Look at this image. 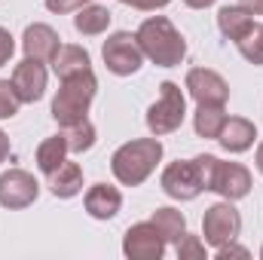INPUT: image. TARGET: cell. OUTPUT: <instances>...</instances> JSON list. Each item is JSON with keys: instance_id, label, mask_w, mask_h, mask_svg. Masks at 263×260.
Returning <instances> with one entry per match:
<instances>
[{"instance_id": "f546056e", "label": "cell", "mask_w": 263, "mask_h": 260, "mask_svg": "<svg viewBox=\"0 0 263 260\" xmlns=\"http://www.w3.org/2000/svg\"><path fill=\"white\" fill-rule=\"evenodd\" d=\"M217 260H230V257H251L248 254V248H242V245H236V242H227V245H220L217 248Z\"/></svg>"}, {"instance_id": "7a4b0ae2", "label": "cell", "mask_w": 263, "mask_h": 260, "mask_svg": "<svg viewBox=\"0 0 263 260\" xmlns=\"http://www.w3.org/2000/svg\"><path fill=\"white\" fill-rule=\"evenodd\" d=\"M162 159V141L153 138H135L126 141L123 147L114 150L110 156V172L123 187H141L159 165Z\"/></svg>"}, {"instance_id": "7c38bea8", "label": "cell", "mask_w": 263, "mask_h": 260, "mask_svg": "<svg viewBox=\"0 0 263 260\" xmlns=\"http://www.w3.org/2000/svg\"><path fill=\"white\" fill-rule=\"evenodd\" d=\"M12 86L22 98V104H34L46 95V62L25 59L12 70Z\"/></svg>"}, {"instance_id": "836d02e7", "label": "cell", "mask_w": 263, "mask_h": 260, "mask_svg": "<svg viewBox=\"0 0 263 260\" xmlns=\"http://www.w3.org/2000/svg\"><path fill=\"white\" fill-rule=\"evenodd\" d=\"M254 162H257V172L263 175V141H260V147H257V156H254Z\"/></svg>"}, {"instance_id": "7402d4cb", "label": "cell", "mask_w": 263, "mask_h": 260, "mask_svg": "<svg viewBox=\"0 0 263 260\" xmlns=\"http://www.w3.org/2000/svg\"><path fill=\"white\" fill-rule=\"evenodd\" d=\"M150 224L162 233L165 242H175V245H178V239L187 233V217H184L178 208H156L153 217H150Z\"/></svg>"}, {"instance_id": "603a6c76", "label": "cell", "mask_w": 263, "mask_h": 260, "mask_svg": "<svg viewBox=\"0 0 263 260\" xmlns=\"http://www.w3.org/2000/svg\"><path fill=\"white\" fill-rule=\"evenodd\" d=\"M62 135H65L67 150H70V153H86V150H92V147H95V138H98L89 117L80 120V123H73V126H65Z\"/></svg>"}, {"instance_id": "4fadbf2b", "label": "cell", "mask_w": 263, "mask_h": 260, "mask_svg": "<svg viewBox=\"0 0 263 260\" xmlns=\"http://www.w3.org/2000/svg\"><path fill=\"white\" fill-rule=\"evenodd\" d=\"M59 34L55 28L43 25V22H34L25 28L22 34V49H25V59H37V62H52L55 52H59Z\"/></svg>"}, {"instance_id": "ffe728a7", "label": "cell", "mask_w": 263, "mask_h": 260, "mask_svg": "<svg viewBox=\"0 0 263 260\" xmlns=\"http://www.w3.org/2000/svg\"><path fill=\"white\" fill-rule=\"evenodd\" d=\"M227 123V110L223 104H199L196 114H193V129L199 138H208V141H217V135Z\"/></svg>"}, {"instance_id": "6da1fadb", "label": "cell", "mask_w": 263, "mask_h": 260, "mask_svg": "<svg viewBox=\"0 0 263 260\" xmlns=\"http://www.w3.org/2000/svg\"><path fill=\"white\" fill-rule=\"evenodd\" d=\"M135 37H138V46H141L144 59H150L159 67H175L187 59V40L165 15L144 18L141 28L135 31Z\"/></svg>"}, {"instance_id": "8992f818", "label": "cell", "mask_w": 263, "mask_h": 260, "mask_svg": "<svg viewBox=\"0 0 263 260\" xmlns=\"http://www.w3.org/2000/svg\"><path fill=\"white\" fill-rule=\"evenodd\" d=\"M101 59H104L107 70L117 73V77H132V73H138L141 65H144V52L138 46V37L129 34V31L110 34L104 40V46H101Z\"/></svg>"}, {"instance_id": "9a60e30c", "label": "cell", "mask_w": 263, "mask_h": 260, "mask_svg": "<svg viewBox=\"0 0 263 260\" xmlns=\"http://www.w3.org/2000/svg\"><path fill=\"white\" fill-rule=\"evenodd\" d=\"M254 138H257V126L251 120H245V117H227L223 129L217 135V141H220V147L227 153H245V150H251Z\"/></svg>"}, {"instance_id": "2e32d148", "label": "cell", "mask_w": 263, "mask_h": 260, "mask_svg": "<svg viewBox=\"0 0 263 260\" xmlns=\"http://www.w3.org/2000/svg\"><path fill=\"white\" fill-rule=\"evenodd\" d=\"M46 184H49V193L55 199H73V196L83 193V169L77 162L65 159L52 175H46Z\"/></svg>"}, {"instance_id": "30bf717a", "label": "cell", "mask_w": 263, "mask_h": 260, "mask_svg": "<svg viewBox=\"0 0 263 260\" xmlns=\"http://www.w3.org/2000/svg\"><path fill=\"white\" fill-rule=\"evenodd\" d=\"M208 190L223 196V199H230V202L245 199V196L251 193V172L245 165H239V162H220L217 159Z\"/></svg>"}, {"instance_id": "5bb4252c", "label": "cell", "mask_w": 263, "mask_h": 260, "mask_svg": "<svg viewBox=\"0 0 263 260\" xmlns=\"http://www.w3.org/2000/svg\"><path fill=\"white\" fill-rule=\"evenodd\" d=\"M86 211H89V217H95V220H110V217H117L120 214V208H123V193L117 190V187H110V184H92L89 190H86Z\"/></svg>"}, {"instance_id": "1f68e13d", "label": "cell", "mask_w": 263, "mask_h": 260, "mask_svg": "<svg viewBox=\"0 0 263 260\" xmlns=\"http://www.w3.org/2000/svg\"><path fill=\"white\" fill-rule=\"evenodd\" d=\"M239 6H245L251 15H263V0H239Z\"/></svg>"}, {"instance_id": "ba28073f", "label": "cell", "mask_w": 263, "mask_h": 260, "mask_svg": "<svg viewBox=\"0 0 263 260\" xmlns=\"http://www.w3.org/2000/svg\"><path fill=\"white\" fill-rule=\"evenodd\" d=\"M40 196V184L31 172L25 169H9L0 175V205L9 208V211H18V208H28L34 205Z\"/></svg>"}, {"instance_id": "e575fe53", "label": "cell", "mask_w": 263, "mask_h": 260, "mask_svg": "<svg viewBox=\"0 0 263 260\" xmlns=\"http://www.w3.org/2000/svg\"><path fill=\"white\" fill-rule=\"evenodd\" d=\"M260 257H263V248H260Z\"/></svg>"}, {"instance_id": "44dd1931", "label": "cell", "mask_w": 263, "mask_h": 260, "mask_svg": "<svg viewBox=\"0 0 263 260\" xmlns=\"http://www.w3.org/2000/svg\"><path fill=\"white\" fill-rule=\"evenodd\" d=\"M67 141L65 135H52V138H46V141H40V147H37V169L43 172V175H52L62 162L67 159Z\"/></svg>"}, {"instance_id": "cb8c5ba5", "label": "cell", "mask_w": 263, "mask_h": 260, "mask_svg": "<svg viewBox=\"0 0 263 260\" xmlns=\"http://www.w3.org/2000/svg\"><path fill=\"white\" fill-rule=\"evenodd\" d=\"M239 52H242V59L245 62H251V65H263V25H254L251 28V34H245L239 43Z\"/></svg>"}, {"instance_id": "e0dca14e", "label": "cell", "mask_w": 263, "mask_h": 260, "mask_svg": "<svg viewBox=\"0 0 263 260\" xmlns=\"http://www.w3.org/2000/svg\"><path fill=\"white\" fill-rule=\"evenodd\" d=\"M55 77L59 80H67V77H77V73H89L92 70V59L83 46H73V43H62L55 59L49 62Z\"/></svg>"}, {"instance_id": "5b68a950", "label": "cell", "mask_w": 263, "mask_h": 260, "mask_svg": "<svg viewBox=\"0 0 263 260\" xmlns=\"http://www.w3.org/2000/svg\"><path fill=\"white\" fill-rule=\"evenodd\" d=\"M242 233V214L233 208L230 199L223 202H214L205 208L202 214V236H205V245L211 248H220L227 242H236Z\"/></svg>"}, {"instance_id": "8fae6325", "label": "cell", "mask_w": 263, "mask_h": 260, "mask_svg": "<svg viewBox=\"0 0 263 260\" xmlns=\"http://www.w3.org/2000/svg\"><path fill=\"white\" fill-rule=\"evenodd\" d=\"M187 92L196 104H227L230 86L227 80L211 67H190L187 70Z\"/></svg>"}, {"instance_id": "d4e9b609", "label": "cell", "mask_w": 263, "mask_h": 260, "mask_svg": "<svg viewBox=\"0 0 263 260\" xmlns=\"http://www.w3.org/2000/svg\"><path fill=\"white\" fill-rule=\"evenodd\" d=\"M22 107V98L12 86V80H0V120H12Z\"/></svg>"}, {"instance_id": "52a82bcc", "label": "cell", "mask_w": 263, "mask_h": 260, "mask_svg": "<svg viewBox=\"0 0 263 260\" xmlns=\"http://www.w3.org/2000/svg\"><path fill=\"white\" fill-rule=\"evenodd\" d=\"M162 193L168 199H178V202H190L202 193V178H199V169L193 159H178V162H168L162 169Z\"/></svg>"}, {"instance_id": "83f0119b", "label": "cell", "mask_w": 263, "mask_h": 260, "mask_svg": "<svg viewBox=\"0 0 263 260\" xmlns=\"http://www.w3.org/2000/svg\"><path fill=\"white\" fill-rule=\"evenodd\" d=\"M12 55H15V40H12V34L6 28H0V67L9 65Z\"/></svg>"}, {"instance_id": "f1b7e54d", "label": "cell", "mask_w": 263, "mask_h": 260, "mask_svg": "<svg viewBox=\"0 0 263 260\" xmlns=\"http://www.w3.org/2000/svg\"><path fill=\"white\" fill-rule=\"evenodd\" d=\"M120 3H126L132 9H141V12H156V9L168 6L172 0H120Z\"/></svg>"}, {"instance_id": "484cf974", "label": "cell", "mask_w": 263, "mask_h": 260, "mask_svg": "<svg viewBox=\"0 0 263 260\" xmlns=\"http://www.w3.org/2000/svg\"><path fill=\"white\" fill-rule=\"evenodd\" d=\"M178 260H205V242L199 236H181L178 239Z\"/></svg>"}, {"instance_id": "9c48e42d", "label": "cell", "mask_w": 263, "mask_h": 260, "mask_svg": "<svg viewBox=\"0 0 263 260\" xmlns=\"http://www.w3.org/2000/svg\"><path fill=\"white\" fill-rule=\"evenodd\" d=\"M165 245L168 242L162 239V233L150 220L132 224L129 230H126V236H123V254L129 260H162Z\"/></svg>"}, {"instance_id": "ac0fdd59", "label": "cell", "mask_w": 263, "mask_h": 260, "mask_svg": "<svg viewBox=\"0 0 263 260\" xmlns=\"http://www.w3.org/2000/svg\"><path fill=\"white\" fill-rule=\"evenodd\" d=\"M254 25H257V22H254V15H251L245 6H223V9L217 12V28H220V34H223L227 40H233V43H239L245 34H251Z\"/></svg>"}, {"instance_id": "d6a6232c", "label": "cell", "mask_w": 263, "mask_h": 260, "mask_svg": "<svg viewBox=\"0 0 263 260\" xmlns=\"http://www.w3.org/2000/svg\"><path fill=\"white\" fill-rule=\"evenodd\" d=\"M184 3H187L190 9H208V6H211L214 0H184Z\"/></svg>"}, {"instance_id": "4dcf8cb0", "label": "cell", "mask_w": 263, "mask_h": 260, "mask_svg": "<svg viewBox=\"0 0 263 260\" xmlns=\"http://www.w3.org/2000/svg\"><path fill=\"white\" fill-rule=\"evenodd\" d=\"M9 153H12V144H9V135L0 129V162H6L9 159Z\"/></svg>"}, {"instance_id": "d6986e66", "label": "cell", "mask_w": 263, "mask_h": 260, "mask_svg": "<svg viewBox=\"0 0 263 260\" xmlns=\"http://www.w3.org/2000/svg\"><path fill=\"white\" fill-rule=\"evenodd\" d=\"M110 9L107 6H98V3H86L77 9L73 15V28L83 34V37H101L107 28H110Z\"/></svg>"}, {"instance_id": "4316f807", "label": "cell", "mask_w": 263, "mask_h": 260, "mask_svg": "<svg viewBox=\"0 0 263 260\" xmlns=\"http://www.w3.org/2000/svg\"><path fill=\"white\" fill-rule=\"evenodd\" d=\"M86 3H95V0H46V9L55 15H65V12H77Z\"/></svg>"}, {"instance_id": "277c9868", "label": "cell", "mask_w": 263, "mask_h": 260, "mask_svg": "<svg viewBox=\"0 0 263 260\" xmlns=\"http://www.w3.org/2000/svg\"><path fill=\"white\" fill-rule=\"evenodd\" d=\"M187 120V95L181 92L178 83L165 80L159 86V98L147 107V129L150 135L162 138V135H172L184 126Z\"/></svg>"}, {"instance_id": "3957f363", "label": "cell", "mask_w": 263, "mask_h": 260, "mask_svg": "<svg viewBox=\"0 0 263 260\" xmlns=\"http://www.w3.org/2000/svg\"><path fill=\"white\" fill-rule=\"evenodd\" d=\"M95 92H98V80H95L92 70L62 80V89L52 98V117H55V123L65 129V126H73V123L86 120Z\"/></svg>"}]
</instances>
